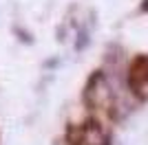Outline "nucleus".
Returning a JSON list of instances; mask_svg holds the SVG:
<instances>
[{"label": "nucleus", "mask_w": 148, "mask_h": 145, "mask_svg": "<svg viewBox=\"0 0 148 145\" xmlns=\"http://www.w3.org/2000/svg\"><path fill=\"white\" fill-rule=\"evenodd\" d=\"M130 86L139 97H148V55H142L130 66Z\"/></svg>", "instance_id": "1"}]
</instances>
